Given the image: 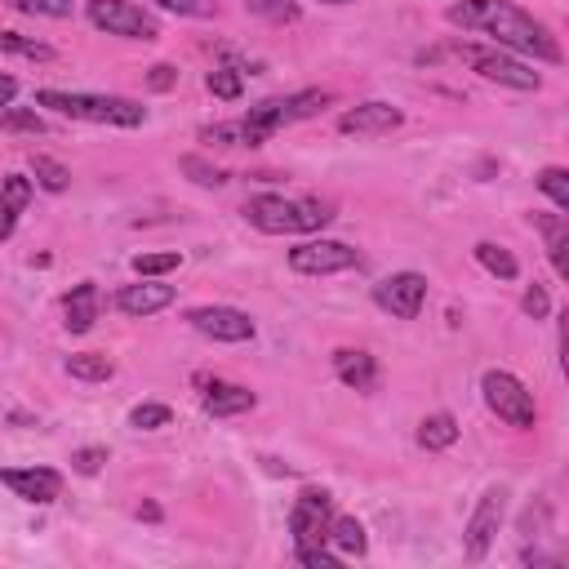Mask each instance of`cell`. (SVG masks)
<instances>
[{"instance_id":"cell-41","label":"cell","mask_w":569,"mask_h":569,"mask_svg":"<svg viewBox=\"0 0 569 569\" xmlns=\"http://www.w3.org/2000/svg\"><path fill=\"white\" fill-rule=\"evenodd\" d=\"M18 205L14 201H5V197H0V241H10V236H14V227H18Z\"/></svg>"},{"instance_id":"cell-39","label":"cell","mask_w":569,"mask_h":569,"mask_svg":"<svg viewBox=\"0 0 569 569\" xmlns=\"http://www.w3.org/2000/svg\"><path fill=\"white\" fill-rule=\"evenodd\" d=\"M520 312H526V316H534V320H547V312H552V299H547V290H543L539 280H534L530 290H526V299H520Z\"/></svg>"},{"instance_id":"cell-2","label":"cell","mask_w":569,"mask_h":569,"mask_svg":"<svg viewBox=\"0 0 569 569\" xmlns=\"http://www.w3.org/2000/svg\"><path fill=\"white\" fill-rule=\"evenodd\" d=\"M36 108H50L67 121H89V125H121L134 129L148 121V108L134 99H116V93H72V89H40Z\"/></svg>"},{"instance_id":"cell-13","label":"cell","mask_w":569,"mask_h":569,"mask_svg":"<svg viewBox=\"0 0 569 569\" xmlns=\"http://www.w3.org/2000/svg\"><path fill=\"white\" fill-rule=\"evenodd\" d=\"M174 303V284H165V280H156V276H142L138 284H125V290L116 294V307L125 312V316H156V312H165Z\"/></svg>"},{"instance_id":"cell-14","label":"cell","mask_w":569,"mask_h":569,"mask_svg":"<svg viewBox=\"0 0 569 569\" xmlns=\"http://www.w3.org/2000/svg\"><path fill=\"white\" fill-rule=\"evenodd\" d=\"M401 121H405V112H401V108H392V103H356L352 112H343L339 129H343V134H365V138H378V134H392V129H401Z\"/></svg>"},{"instance_id":"cell-40","label":"cell","mask_w":569,"mask_h":569,"mask_svg":"<svg viewBox=\"0 0 569 569\" xmlns=\"http://www.w3.org/2000/svg\"><path fill=\"white\" fill-rule=\"evenodd\" d=\"M174 85H178V67H174V63H156V67L148 72V89L165 93V89H174Z\"/></svg>"},{"instance_id":"cell-9","label":"cell","mask_w":569,"mask_h":569,"mask_svg":"<svg viewBox=\"0 0 569 569\" xmlns=\"http://www.w3.org/2000/svg\"><path fill=\"white\" fill-rule=\"evenodd\" d=\"M374 303L383 307L388 316H396V320H414L422 312V303H427V276H418V271L383 276L374 284Z\"/></svg>"},{"instance_id":"cell-29","label":"cell","mask_w":569,"mask_h":569,"mask_svg":"<svg viewBox=\"0 0 569 569\" xmlns=\"http://www.w3.org/2000/svg\"><path fill=\"white\" fill-rule=\"evenodd\" d=\"M182 267V254L178 250H165V254H134V271L138 276H169Z\"/></svg>"},{"instance_id":"cell-35","label":"cell","mask_w":569,"mask_h":569,"mask_svg":"<svg viewBox=\"0 0 569 569\" xmlns=\"http://www.w3.org/2000/svg\"><path fill=\"white\" fill-rule=\"evenodd\" d=\"M0 125L18 129V134H45V121L36 112H23V108H0Z\"/></svg>"},{"instance_id":"cell-43","label":"cell","mask_w":569,"mask_h":569,"mask_svg":"<svg viewBox=\"0 0 569 569\" xmlns=\"http://www.w3.org/2000/svg\"><path fill=\"white\" fill-rule=\"evenodd\" d=\"M138 520H161V507H156V503H142V507H138Z\"/></svg>"},{"instance_id":"cell-25","label":"cell","mask_w":569,"mask_h":569,"mask_svg":"<svg viewBox=\"0 0 569 569\" xmlns=\"http://www.w3.org/2000/svg\"><path fill=\"white\" fill-rule=\"evenodd\" d=\"M0 54H18V59H31V63H50L54 59V50L45 40L18 36V31H0Z\"/></svg>"},{"instance_id":"cell-23","label":"cell","mask_w":569,"mask_h":569,"mask_svg":"<svg viewBox=\"0 0 569 569\" xmlns=\"http://www.w3.org/2000/svg\"><path fill=\"white\" fill-rule=\"evenodd\" d=\"M471 254H477V263H481L490 276H498V280H516V276H520V263L511 258V250H503V245H494V241H481Z\"/></svg>"},{"instance_id":"cell-5","label":"cell","mask_w":569,"mask_h":569,"mask_svg":"<svg viewBox=\"0 0 569 569\" xmlns=\"http://www.w3.org/2000/svg\"><path fill=\"white\" fill-rule=\"evenodd\" d=\"M481 396H485V405H490V414H498L507 427H534L539 422V405H534V392L520 383L516 374H507V369H485V378H481Z\"/></svg>"},{"instance_id":"cell-3","label":"cell","mask_w":569,"mask_h":569,"mask_svg":"<svg viewBox=\"0 0 569 569\" xmlns=\"http://www.w3.org/2000/svg\"><path fill=\"white\" fill-rule=\"evenodd\" d=\"M245 218L267 236H307V231H325L334 210L312 197H250Z\"/></svg>"},{"instance_id":"cell-36","label":"cell","mask_w":569,"mask_h":569,"mask_svg":"<svg viewBox=\"0 0 569 569\" xmlns=\"http://www.w3.org/2000/svg\"><path fill=\"white\" fill-rule=\"evenodd\" d=\"M103 463H108V450H103V445H85V450L72 454V471H80V477H99Z\"/></svg>"},{"instance_id":"cell-22","label":"cell","mask_w":569,"mask_h":569,"mask_svg":"<svg viewBox=\"0 0 569 569\" xmlns=\"http://www.w3.org/2000/svg\"><path fill=\"white\" fill-rule=\"evenodd\" d=\"M67 374L80 378V383H108L116 374V365L103 352H76V356H67Z\"/></svg>"},{"instance_id":"cell-11","label":"cell","mask_w":569,"mask_h":569,"mask_svg":"<svg viewBox=\"0 0 569 569\" xmlns=\"http://www.w3.org/2000/svg\"><path fill=\"white\" fill-rule=\"evenodd\" d=\"M187 325L197 329V334L214 339V343H250L254 339V320L241 312V307H192L187 312Z\"/></svg>"},{"instance_id":"cell-33","label":"cell","mask_w":569,"mask_h":569,"mask_svg":"<svg viewBox=\"0 0 569 569\" xmlns=\"http://www.w3.org/2000/svg\"><path fill=\"white\" fill-rule=\"evenodd\" d=\"M10 5L36 18H72V0H10Z\"/></svg>"},{"instance_id":"cell-37","label":"cell","mask_w":569,"mask_h":569,"mask_svg":"<svg viewBox=\"0 0 569 569\" xmlns=\"http://www.w3.org/2000/svg\"><path fill=\"white\" fill-rule=\"evenodd\" d=\"M294 556H299V565H307V569H339V565H343V556L329 552L325 543H320V547H294Z\"/></svg>"},{"instance_id":"cell-7","label":"cell","mask_w":569,"mask_h":569,"mask_svg":"<svg viewBox=\"0 0 569 569\" xmlns=\"http://www.w3.org/2000/svg\"><path fill=\"white\" fill-rule=\"evenodd\" d=\"M503 516H507V485H490L477 503V511H471L467 530H463V552L467 560H485L498 530H503Z\"/></svg>"},{"instance_id":"cell-1","label":"cell","mask_w":569,"mask_h":569,"mask_svg":"<svg viewBox=\"0 0 569 569\" xmlns=\"http://www.w3.org/2000/svg\"><path fill=\"white\" fill-rule=\"evenodd\" d=\"M445 18L454 27H463V31L494 36V45L507 50V54H526V59H539V63H560L565 59L556 36L534 14L511 5V0H458V5H450Z\"/></svg>"},{"instance_id":"cell-32","label":"cell","mask_w":569,"mask_h":569,"mask_svg":"<svg viewBox=\"0 0 569 569\" xmlns=\"http://www.w3.org/2000/svg\"><path fill=\"white\" fill-rule=\"evenodd\" d=\"M169 405H138L134 414H129V427L134 432H156V427H169Z\"/></svg>"},{"instance_id":"cell-24","label":"cell","mask_w":569,"mask_h":569,"mask_svg":"<svg viewBox=\"0 0 569 569\" xmlns=\"http://www.w3.org/2000/svg\"><path fill=\"white\" fill-rule=\"evenodd\" d=\"M205 89L214 93V99H223V103H236L245 93V72L241 67H214L205 76Z\"/></svg>"},{"instance_id":"cell-34","label":"cell","mask_w":569,"mask_h":569,"mask_svg":"<svg viewBox=\"0 0 569 569\" xmlns=\"http://www.w3.org/2000/svg\"><path fill=\"white\" fill-rule=\"evenodd\" d=\"M245 5H250L254 14H263V18H271V23H294V18H299L294 0H245Z\"/></svg>"},{"instance_id":"cell-17","label":"cell","mask_w":569,"mask_h":569,"mask_svg":"<svg viewBox=\"0 0 569 569\" xmlns=\"http://www.w3.org/2000/svg\"><path fill=\"white\" fill-rule=\"evenodd\" d=\"M334 374L352 392H374L378 388V361L369 352H352V347L334 352Z\"/></svg>"},{"instance_id":"cell-21","label":"cell","mask_w":569,"mask_h":569,"mask_svg":"<svg viewBox=\"0 0 569 569\" xmlns=\"http://www.w3.org/2000/svg\"><path fill=\"white\" fill-rule=\"evenodd\" d=\"M329 103V89H299L290 93V99H280V112H284V125H294V121H312L320 116Z\"/></svg>"},{"instance_id":"cell-15","label":"cell","mask_w":569,"mask_h":569,"mask_svg":"<svg viewBox=\"0 0 569 569\" xmlns=\"http://www.w3.org/2000/svg\"><path fill=\"white\" fill-rule=\"evenodd\" d=\"M201 388H205L201 405H205L210 418H236V414H245V409L258 405V396L250 388H241V383H218V378L210 383V378H201Z\"/></svg>"},{"instance_id":"cell-30","label":"cell","mask_w":569,"mask_h":569,"mask_svg":"<svg viewBox=\"0 0 569 569\" xmlns=\"http://www.w3.org/2000/svg\"><path fill=\"white\" fill-rule=\"evenodd\" d=\"M178 169L192 178V182H201V187H223V182H227V169H218V165H210V161H201V156H182Z\"/></svg>"},{"instance_id":"cell-4","label":"cell","mask_w":569,"mask_h":569,"mask_svg":"<svg viewBox=\"0 0 569 569\" xmlns=\"http://www.w3.org/2000/svg\"><path fill=\"white\" fill-rule=\"evenodd\" d=\"M454 54L477 72L481 80H494L503 89H520V93H530L543 85V76L530 67V63H520L516 54L498 50V45H454Z\"/></svg>"},{"instance_id":"cell-26","label":"cell","mask_w":569,"mask_h":569,"mask_svg":"<svg viewBox=\"0 0 569 569\" xmlns=\"http://www.w3.org/2000/svg\"><path fill=\"white\" fill-rule=\"evenodd\" d=\"M31 178H36V187H45V192H67V182H72L67 165L54 161V156H31Z\"/></svg>"},{"instance_id":"cell-16","label":"cell","mask_w":569,"mask_h":569,"mask_svg":"<svg viewBox=\"0 0 569 569\" xmlns=\"http://www.w3.org/2000/svg\"><path fill=\"white\" fill-rule=\"evenodd\" d=\"M99 307H103V294L93 280H80L76 290L63 299V316H67V329L72 334H89L93 320H99Z\"/></svg>"},{"instance_id":"cell-12","label":"cell","mask_w":569,"mask_h":569,"mask_svg":"<svg viewBox=\"0 0 569 569\" xmlns=\"http://www.w3.org/2000/svg\"><path fill=\"white\" fill-rule=\"evenodd\" d=\"M0 485H10L23 503H54L63 494V477L54 467H0Z\"/></svg>"},{"instance_id":"cell-20","label":"cell","mask_w":569,"mask_h":569,"mask_svg":"<svg viewBox=\"0 0 569 569\" xmlns=\"http://www.w3.org/2000/svg\"><path fill=\"white\" fill-rule=\"evenodd\" d=\"M329 543L339 547V556H365L369 539H365V526L356 516H339V520H329Z\"/></svg>"},{"instance_id":"cell-8","label":"cell","mask_w":569,"mask_h":569,"mask_svg":"<svg viewBox=\"0 0 569 569\" xmlns=\"http://www.w3.org/2000/svg\"><path fill=\"white\" fill-rule=\"evenodd\" d=\"M329 511H334L329 490H303L294 498V511H290L294 547H320V543H329Z\"/></svg>"},{"instance_id":"cell-6","label":"cell","mask_w":569,"mask_h":569,"mask_svg":"<svg viewBox=\"0 0 569 569\" xmlns=\"http://www.w3.org/2000/svg\"><path fill=\"white\" fill-rule=\"evenodd\" d=\"M85 14L108 36H125V40H156L161 36V23L142 5H134V0H85Z\"/></svg>"},{"instance_id":"cell-38","label":"cell","mask_w":569,"mask_h":569,"mask_svg":"<svg viewBox=\"0 0 569 569\" xmlns=\"http://www.w3.org/2000/svg\"><path fill=\"white\" fill-rule=\"evenodd\" d=\"M0 197L14 201L18 210H27V201H31V178H23V174H5V182H0Z\"/></svg>"},{"instance_id":"cell-18","label":"cell","mask_w":569,"mask_h":569,"mask_svg":"<svg viewBox=\"0 0 569 569\" xmlns=\"http://www.w3.org/2000/svg\"><path fill=\"white\" fill-rule=\"evenodd\" d=\"M534 223L547 236V254H552L556 276H569V258H565V250H569V223H565V214H534Z\"/></svg>"},{"instance_id":"cell-10","label":"cell","mask_w":569,"mask_h":569,"mask_svg":"<svg viewBox=\"0 0 569 569\" xmlns=\"http://www.w3.org/2000/svg\"><path fill=\"white\" fill-rule=\"evenodd\" d=\"M290 267L299 276H334V271L361 267V254L343 241H303L290 250Z\"/></svg>"},{"instance_id":"cell-19","label":"cell","mask_w":569,"mask_h":569,"mask_svg":"<svg viewBox=\"0 0 569 569\" xmlns=\"http://www.w3.org/2000/svg\"><path fill=\"white\" fill-rule=\"evenodd\" d=\"M458 441V418L454 414H427L418 422V445L422 450H450Z\"/></svg>"},{"instance_id":"cell-31","label":"cell","mask_w":569,"mask_h":569,"mask_svg":"<svg viewBox=\"0 0 569 569\" xmlns=\"http://www.w3.org/2000/svg\"><path fill=\"white\" fill-rule=\"evenodd\" d=\"M152 5H161L178 18H214L218 14V0H152Z\"/></svg>"},{"instance_id":"cell-28","label":"cell","mask_w":569,"mask_h":569,"mask_svg":"<svg viewBox=\"0 0 569 569\" xmlns=\"http://www.w3.org/2000/svg\"><path fill=\"white\" fill-rule=\"evenodd\" d=\"M539 192H543L556 210H569V174H565L560 165H547V169L539 174Z\"/></svg>"},{"instance_id":"cell-27","label":"cell","mask_w":569,"mask_h":569,"mask_svg":"<svg viewBox=\"0 0 569 569\" xmlns=\"http://www.w3.org/2000/svg\"><path fill=\"white\" fill-rule=\"evenodd\" d=\"M205 142H214V148H254V134L245 129V121H227V125H210L201 129Z\"/></svg>"},{"instance_id":"cell-44","label":"cell","mask_w":569,"mask_h":569,"mask_svg":"<svg viewBox=\"0 0 569 569\" xmlns=\"http://www.w3.org/2000/svg\"><path fill=\"white\" fill-rule=\"evenodd\" d=\"M325 5H352V0H325Z\"/></svg>"},{"instance_id":"cell-42","label":"cell","mask_w":569,"mask_h":569,"mask_svg":"<svg viewBox=\"0 0 569 569\" xmlns=\"http://www.w3.org/2000/svg\"><path fill=\"white\" fill-rule=\"evenodd\" d=\"M14 93H18V80H14L10 72H0V108H10Z\"/></svg>"}]
</instances>
